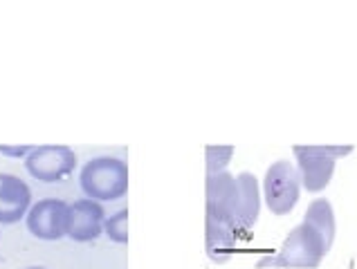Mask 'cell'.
<instances>
[{
  "label": "cell",
  "instance_id": "1",
  "mask_svg": "<svg viewBox=\"0 0 357 269\" xmlns=\"http://www.w3.org/2000/svg\"><path fill=\"white\" fill-rule=\"evenodd\" d=\"M331 247L333 243L328 238L303 220L288 233L277 254L259 261V267H317L331 252Z\"/></svg>",
  "mask_w": 357,
  "mask_h": 269
},
{
  "label": "cell",
  "instance_id": "2",
  "mask_svg": "<svg viewBox=\"0 0 357 269\" xmlns=\"http://www.w3.org/2000/svg\"><path fill=\"white\" fill-rule=\"evenodd\" d=\"M79 184L88 198L95 202L119 200L128 191V167L124 160L101 155L81 169Z\"/></svg>",
  "mask_w": 357,
  "mask_h": 269
},
{
  "label": "cell",
  "instance_id": "3",
  "mask_svg": "<svg viewBox=\"0 0 357 269\" xmlns=\"http://www.w3.org/2000/svg\"><path fill=\"white\" fill-rule=\"evenodd\" d=\"M294 157L299 164V175L305 191H324L333 180L335 162L353 153V146H294Z\"/></svg>",
  "mask_w": 357,
  "mask_h": 269
},
{
  "label": "cell",
  "instance_id": "4",
  "mask_svg": "<svg viewBox=\"0 0 357 269\" xmlns=\"http://www.w3.org/2000/svg\"><path fill=\"white\" fill-rule=\"evenodd\" d=\"M265 191V204L268 209L277 215H285L294 209L301 195V175L299 169L292 167V162L279 160L265 173L263 182Z\"/></svg>",
  "mask_w": 357,
  "mask_h": 269
},
{
  "label": "cell",
  "instance_id": "5",
  "mask_svg": "<svg viewBox=\"0 0 357 269\" xmlns=\"http://www.w3.org/2000/svg\"><path fill=\"white\" fill-rule=\"evenodd\" d=\"M25 169L38 182H61L77 169V153L63 144H43L34 146L25 157Z\"/></svg>",
  "mask_w": 357,
  "mask_h": 269
},
{
  "label": "cell",
  "instance_id": "6",
  "mask_svg": "<svg viewBox=\"0 0 357 269\" xmlns=\"http://www.w3.org/2000/svg\"><path fill=\"white\" fill-rule=\"evenodd\" d=\"M27 229L38 240H61L70 231V204L56 198L38 200L27 211Z\"/></svg>",
  "mask_w": 357,
  "mask_h": 269
},
{
  "label": "cell",
  "instance_id": "7",
  "mask_svg": "<svg viewBox=\"0 0 357 269\" xmlns=\"http://www.w3.org/2000/svg\"><path fill=\"white\" fill-rule=\"evenodd\" d=\"M32 206V189L16 175L0 173V224H16Z\"/></svg>",
  "mask_w": 357,
  "mask_h": 269
},
{
  "label": "cell",
  "instance_id": "8",
  "mask_svg": "<svg viewBox=\"0 0 357 269\" xmlns=\"http://www.w3.org/2000/svg\"><path fill=\"white\" fill-rule=\"evenodd\" d=\"M104 206L95 200H77L75 204H70V231L68 236L75 243H90L97 240L104 231Z\"/></svg>",
  "mask_w": 357,
  "mask_h": 269
},
{
  "label": "cell",
  "instance_id": "9",
  "mask_svg": "<svg viewBox=\"0 0 357 269\" xmlns=\"http://www.w3.org/2000/svg\"><path fill=\"white\" fill-rule=\"evenodd\" d=\"M261 195L259 182L252 173H241L236 178V231L238 238H248L259 220Z\"/></svg>",
  "mask_w": 357,
  "mask_h": 269
},
{
  "label": "cell",
  "instance_id": "10",
  "mask_svg": "<svg viewBox=\"0 0 357 269\" xmlns=\"http://www.w3.org/2000/svg\"><path fill=\"white\" fill-rule=\"evenodd\" d=\"M308 224H312L314 229H319L328 240L333 243L335 240V213H333V206L328 200H314L308 211H305V218H303Z\"/></svg>",
  "mask_w": 357,
  "mask_h": 269
},
{
  "label": "cell",
  "instance_id": "11",
  "mask_svg": "<svg viewBox=\"0 0 357 269\" xmlns=\"http://www.w3.org/2000/svg\"><path fill=\"white\" fill-rule=\"evenodd\" d=\"M104 231L108 233V238L113 243L126 245L128 243V209H121L110 215L104 222Z\"/></svg>",
  "mask_w": 357,
  "mask_h": 269
},
{
  "label": "cell",
  "instance_id": "12",
  "mask_svg": "<svg viewBox=\"0 0 357 269\" xmlns=\"http://www.w3.org/2000/svg\"><path fill=\"white\" fill-rule=\"evenodd\" d=\"M234 155V146H207L205 148V157H207V173L216 175L222 173L229 164Z\"/></svg>",
  "mask_w": 357,
  "mask_h": 269
},
{
  "label": "cell",
  "instance_id": "13",
  "mask_svg": "<svg viewBox=\"0 0 357 269\" xmlns=\"http://www.w3.org/2000/svg\"><path fill=\"white\" fill-rule=\"evenodd\" d=\"M34 146H29V144H25V146H7V144H0V153L5 155V157H27L29 153H32Z\"/></svg>",
  "mask_w": 357,
  "mask_h": 269
},
{
  "label": "cell",
  "instance_id": "14",
  "mask_svg": "<svg viewBox=\"0 0 357 269\" xmlns=\"http://www.w3.org/2000/svg\"><path fill=\"white\" fill-rule=\"evenodd\" d=\"M27 269H47V267H27Z\"/></svg>",
  "mask_w": 357,
  "mask_h": 269
}]
</instances>
